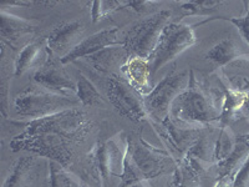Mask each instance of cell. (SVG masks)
I'll list each match as a JSON object with an SVG mask.
<instances>
[{"label":"cell","instance_id":"30bf717a","mask_svg":"<svg viewBox=\"0 0 249 187\" xmlns=\"http://www.w3.org/2000/svg\"><path fill=\"white\" fill-rule=\"evenodd\" d=\"M156 128L159 130V133L162 136L164 144L167 145L171 150V155L173 157L178 156V161H181L188 153V151L198 141L203 131L207 129L182 124V122L176 121L171 116L161 122H156Z\"/></svg>","mask_w":249,"mask_h":187},{"label":"cell","instance_id":"cb8c5ba5","mask_svg":"<svg viewBox=\"0 0 249 187\" xmlns=\"http://www.w3.org/2000/svg\"><path fill=\"white\" fill-rule=\"evenodd\" d=\"M223 88L224 97L223 102H222L221 120H230L232 119L242 108H244L247 94L248 93H243V91L232 89L226 81H223Z\"/></svg>","mask_w":249,"mask_h":187},{"label":"cell","instance_id":"9c48e42d","mask_svg":"<svg viewBox=\"0 0 249 187\" xmlns=\"http://www.w3.org/2000/svg\"><path fill=\"white\" fill-rule=\"evenodd\" d=\"M106 94L108 101L117 112L133 122H141L148 116L143 97L124 79L111 75L106 81Z\"/></svg>","mask_w":249,"mask_h":187},{"label":"cell","instance_id":"5bb4252c","mask_svg":"<svg viewBox=\"0 0 249 187\" xmlns=\"http://www.w3.org/2000/svg\"><path fill=\"white\" fill-rule=\"evenodd\" d=\"M121 70L124 76V79L128 82V85L132 86L142 96H147L152 91L153 86L151 84L152 71L148 60L132 56L124 62Z\"/></svg>","mask_w":249,"mask_h":187},{"label":"cell","instance_id":"3957f363","mask_svg":"<svg viewBox=\"0 0 249 187\" xmlns=\"http://www.w3.org/2000/svg\"><path fill=\"white\" fill-rule=\"evenodd\" d=\"M222 105L218 104V94L190 70V84L186 90L173 101L170 116L182 124L208 128L221 120Z\"/></svg>","mask_w":249,"mask_h":187},{"label":"cell","instance_id":"277c9868","mask_svg":"<svg viewBox=\"0 0 249 187\" xmlns=\"http://www.w3.org/2000/svg\"><path fill=\"white\" fill-rule=\"evenodd\" d=\"M13 105L18 116L33 121L80 108L81 104L77 99L51 93L39 85H31L18 94Z\"/></svg>","mask_w":249,"mask_h":187},{"label":"cell","instance_id":"2e32d148","mask_svg":"<svg viewBox=\"0 0 249 187\" xmlns=\"http://www.w3.org/2000/svg\"><path fill=\"white\" fill-rule=\"evenodd\" d=\"M85 59L92 66V69L99 73H110L112 68H116V66L122 68L124 62L130 59V54L124 45H115L102 49Z\"/></svg>","mask_w":249,"mask_h":187},{"label":"cell","instance_id":"d6a6232c","mask_svg":"<svg viewBox=\"0 0 249 187\" xmlns=\"http://www.w3.org/2000/svg\"><path fill=\"white\" fill-rule=\"evenodd\" d=\"M214 187H233V176H223L215 182Z\"/></svg>","mask_w":249,"mask_h":187},{"label":"cell","instance_id":"52a82bcc","mask_svg":"<svg viewBox=\"0 0 249 187\" xmlns=\"http://www.w3.org/2000/svg\"><path fill=\"white\" fill-rule=\"evenodd\" d=\"M190 84V71L172 70L159 85L152 89L147 96L143 97L148 116L156 122H161L170 116L173 101L183 93Z\"/></svg>","mask_w":249,"mask_h":187},{"label":"cell","instance_id":"1f68e13d","mask_svg":"<svg viewBox=\"0 0 249 187\" xmlns=\"http://www.w3.org/2000/svg\"><path fill=\"white\" fill-rule=\"evenodd\" d=\"M156 4L159 3H156V1H143V0H141V1H128V3H124V6H131L133 10L142 13L150 10L153 5H156Z\"/></svg>","mask_w":249,"mask_h":187},{"label":"cell","instance_id":"e575fe53","mask_svg":"<svg viewBox=\"0 0 249 187\" xmlns=\"http://www.w3.org/2000/svg\"><path fill=\"white\" fill-rule=\"evenodd\" d=\"M244 109H246L247 112L249 113V93L247 94V99H246V104H244Z\"/></svg>","mask_w":249,"mask_h":187},{"label":"cell","instance_id":"d590c367","mask_svg":"<svg viewBox=\"0 0 249 187\" xmlns=\"http://www.w3.org/2000/svg\"><path fill=\"white\" fill-rule=\"evenodd\" d=\"M81 187H90L89 185H81Z\"/></svg>","mask_w":249,"mask_h":187},{"label":"cell","instance_id":"4dcf8cb0","mask_svg":"<svg viewBox=\"0 0 249 187\" xmlns=\"http://www.w3.org/2000/svg\"><path fill=\"white\" fill-rule=\"evenodd\" d=\"M233 187H249V156L233 175Z\"/></svg>","mask_w":249,"mask_h":187},{"label":"cell","instance_id":"484cf974","mask_svg":"<svg viewBox=\"0 0 249 187\" xmlns=\"http://www.w3.org/2000/svg\"><path fill=\"white\" fill-rule=\"evenodd\" d=\"M234 133L232 132L228 126L223 125L217 133V140H215V150H214V159L215 165L224 161L228 156L232 153L235 145Z\"/></svg>","mask_w":249,"mask_h":187},{"label":"cell","instance_id":"f546056e","mask_svg":"<svg viewBox=\"0 0 249 187\" xmlns=\"http://www.w3.org/2000/svg\"><path fill=\"white\" fill-rule=\"evenodd\" d=\"M246 4H247V13L244 14V17H242V18L221 17V18H217V19L226 20V21H230V23H232L233 25H234L235 28L239 30L242 37L244 39V41L247 43V45L249 46V3H246Z\"/></svg>","mask_w":249,"mask_h":187},{"label":"cell","instance_id":"d4e9b609","mask_svg":"<svg viewBox=\"0 0 249 187\" xmlns=\"http://www.w3.org/2000/svg\"><path fill=\"white\" fill-rule=\"evenodd\" d=\"M77 85V99H79L81 106H95L105 105V99L101 96L100 91L92 84L91 80L84 74H79L76 80Z\"/></svg>","mask_w":249,"mask_h":187},{"label":"cell","instance_id":"7402d4cb","mask_svg":"<svg viewBox=\"0 0 249 187\" xmlns=\"http://www.w3.org/2000/svg\"><path fill=\"white\" fill-rule=\"evenodd\" d=\"M204 171L195 161L184 156L175 170L172 187H202Z\"/></svg>","mask_w":249,"mask_h":187},{"label":"cell","instance_id":"ac0fdd59","mask_svg":"<svg viewBox=\"0 0 249 187\" xmlns=\"http://www.w3.org/2000/svg\"><path fill=\"white\" fill-rule=\"evenodd\" d=\"M215 140H217V135H214V129L210 130V128H207L198 141L193 145L186 156L198 165L202 170L206 171L207 166L215 164Z\"/></svg>","mask_w":249,"mask_h":187},{"label":"cell","instance_id":"9a60e30c","mask_svg":"<svg viewBox=\"0 0 249 187\" xmlns=\"http://www.w3.org/2000/svg\"><path fill=\"white\" fill-rule=\"evenodd\" d=\"M49 53L46 39L26 44L14 59V76H21L30 69L43 65L48 59Z\"/></svg>","mask_w":249,"mask_h":187},{"label":"cell","instance_id":"7c38bea8","mask_svg":"<svg viewBox=\"0 0 249 187\" xmlns=\"http://www.w3.org/2000/svg\"><path fill=\"white\" fill-rule=\"evenodd\" d=\"M85 33V25L81 21L62 23L51 31L46 37V45L53 55H57L60 60L69 55L80 43Z\"/></svg>","mask_w":249,"mask_h":187},{"label":"cell","instance_id":"8992f818","mask_svg":"<svg viewBox=\"0 0 249 187\" xmlns=\"http://www.w3.org/2000/svg\"><path fill=\"white\" fill-rule=\"evenodd\" d=\"M170 18L171 13L168 10H161L133 24L124 40V45L130 57L150 60L159 44L162 31L170 23Z\"/></svg>","mask_w":249,"mask_h":187},{"label":"cell","instance_id":"4fadbf2b","mask_svg":"<svg viewBox=\"0 0 249 187\" xmlns=\"http://www.w3.org/2000/svg\"><path fill=\"white\" fill-rule=\"evenodd\" d=\"M115 45H124V41H121L119 37V29H104V30L97 31L91 37L82 40L81 43L71 51L70 54L66 55L65 57H62L60 62L61 64H69V62L77 61V60L95 54V53L102 50V49Z\"/></svg>","mask_w":249,"mask_h":187},{"label":"cell","instance_id":"6da1fadb","mask_svg":"<svg viewBox=\"0 0 249 187\" xmlns=\"http://www.w3.org/2000/svg\"><path fill=\"white\" fill-rule=\"evenodd\" d=\"M92 129V120L85 111L70 109L26 122L23 132L12 140L10 149L14 152L29 151L69 168L74 161L77 146L85 141Z\"/></svg>","mask_w":249,"mask_h":187},{"label":"cell","instance_id":"5b68a950","mask_svg":"<svg viewBox=\"0 0 249 187\" xmlns=\"http://www.w3.org/2000/svg\"><path fill=\"white\" fill-rule=\"evenodd\" d=\"M126 145L121 146L117 139L97 142L86 157L85 171L92 186L111 187L112 177H121Z\"/></svg>","mask_w":249,"mask_h":187},{"label":"cell","instance_id":"44dd1931","mask_svg":"<svg viewBox=\"0 0 249 187\" xmlns=\"http://www.w3.org/2000/svg\"><path fill=\"white\" fill-rule=\"evenodd\" d=\"M248 55L242 50V48L238 45V43L232 37H226V39L221 40L219 43L215 44L213 48L207 51L204 57L207 60L212 61L217 66L224 68L228 65L230 62L234 61V60L239 59V57Z\"/></svg>","mask_w":249,"mask_h":187},{"label":"cell","instance_id":"7a4b0ae2","mask_svg":"<svg viewBox=\"0 0 249 187\" xmlns=\"http://www.w3.org/2000/svg\"><path fill=\"white\" fill-rule=\"evenodd\" d=\"M178 161L170 151L155 148L141 135H130L126 139L124 171L119 187L141 181H150L166 173L175 172Z\"/></svg>","mask_w":249,"mask_h":187},{"label":"cell","instance_id":"f1b7e54d","mask_svg":"<svg viewBox=\"0 0 249 187\" xmlns=\"http://www.w3.org/2000/svg\"><path fill=\"white\" fill-rule=\"evenodd\" d=\"M124 8V3L122 1H116V0H111V1H93L92 8H91V17H92L93 23H97L100 20L106 19L108 15L116 12L117 9Z\"/></svg>","mask_w":249,"mask_h":187},{"label":"cell","instance_id":"ba28073f","mask_svg":"<svg viewBox=\"0 0 249 187\" xmlns=\"http://www.w3.org/2000/svg\"><path fill=\"white\" fill-rule=\"evenodd\" d=\"M195 43L196 35L192 26L182 23H168L162 31L152 56L148 60L152 75Z\"/></svg>","mask_w":249,"mask_h":187},{"label":"cell","instance_id":"603a6c76","mask_svg":"<svg viewBox=\"0 0 249 187\" xmlns=\"http://www.w3.org/2000/svg\"><path fill=\"white\" fill-rule=\"evenodd\" d=\"M226 82L232 89L247 93L249 90V54L224 66Z\"/></svg>","mask_w":249,"mask_h":187},{"label":"cell","instance_id":"ffe728a7","mask_svg":"<svg viewBox=\"0 0 249 187\" xmlns=\"http://www.w3.org/2000/svg\"><path fill=\"white\" fill-rule=\"evenodd\" d=\"M35 29L36 25L30 20L9 14L5 10H1L0 13V35L3 41H15L21 35L35 31Z\"/></svg>","mask_w":249,"mask_h":187},{"label":"cell","instance_id":"8fae6325","mask_svg":"<svg viewBox=\"0 0 249 187\" xmlns=\"http://www.w3.org/2000/svg\"><path fill=\"white\" fill-rule=\"evenodd\" d=\"M34 81L36 85L51 93L59 94L71 99H77L76 81L71 79L70 75L53 59L51 53H49L46 61L35 71Z\"/></svg>","mask_w":249,"mask_h":187},{"label":"cell","instance_id":"83f0119b","mask_svg":"<svg viewBox=\"0 0 249 187\" xmlns=\"http://www.w3.org/2000/svg\"><path fill=\"white\" fill-rule=\"evenodd\" d=\"M226 4L222 0H190L181 3V9L186 15H208Z\"/></svg>","mask_w":249,"mask_h":187},{"label":"cell","instance_id":"e0dca14e","mask_svg":"<svg viewBox=\"0 0 249 187\" xmlns=\"http://www.w3.org/2000/svg\"><path fill=\"white\" fill-rule=\"evenodd\" d=\"M39 173V160L35 156H24L17 161L3 187H31Z\"/></svg>","mask_w":249,"mask_h":187},{"label":"cell","instance_id":"d6986e66","mask_svg":"<svg viewBox=\"0 0 249 187\" xmlns=\"http://www.w3.org/2000/svg\"><path fill=\"white\" fill-rule=\"evenodd\" d=\"M249 156V133L239 135L235 139L234 149L232 153L224 161L217 165L218 179L223 176H233L244 164Z\"/></svg>","mask_w":249,"mask_h":187},{"label":"cell","instance_id":"4316f807","mask_svg":"<svg viewBox=\"0 0 249 187\" xmlns=\"http://www.w3.org/2000/svg\"><path fill=\"white\" fill-rule=\"evenodd\" d=\"M50 175H49V184L50 187H81L79 180L72 173L68 171L62 165L55 161L49 162Z\"/></svg>","mask_w":249,"mask_h":187},{"label":"cell","instance_id":"836d02e7","mask_svg":"<svg viewBox=\"0 0 249 187\" xmlns=\"http://www.w3.org/2000/svg\"><path fill=\"white\" fill-rule=\"evenodd\" d=\"M126 187H151L148 185V181H141V182H136V184L130 185V186H126Z\"/></svg>","mask_w":249,"mask_h":187}]
</instances>
